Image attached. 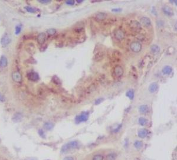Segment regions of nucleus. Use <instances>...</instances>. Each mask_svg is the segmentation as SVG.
I'll return each instance as SVG.
<instances>
[{"label": "nucleus", "instance_id": "nucleus-1", "mask_svg": "<svg viewBox=\"0 0 177 160\" xmlns=\"http://www.w3.org/2000/svg\"><path fill=\"white\" fill-rule=\"evenodd\" d=\"M80 147V144L79 142L77 141H70L69 142L66 143L62 147L61 152L63 154H66V153L69 152L72 150L77 149Z\"/></svg>", "mask_w": 177, "mask_h": 160}, {"label": "nucleus", "instance_id": "nucleus-2", "mask_svg": "<svg viewBox=\"0 0 177 160\" xmlns=\"http://www.w3.org/2000/svg\"><path fill=\"white\" fill-rule=\"evenodd\" d=\"M89 113L88 112H82L80 115H78L76 117L75 121L76 122L79 123L82 122H86L87 121L89 118Z\"/></svg>", "mask_w": 177, "mask_h": 160}, {"label": "nucleus", "instance_id": "nucleus-3", "mask_svg": "<svg viewBox=\"0 0 177 160\" xmlns=\"http://www.w3.org/2000/svg\"><path fill=\"white\" fill-rule=\"evenodd\" d=\"M130 48L132 52L139 53L142 50V44L138 42H132L130 45Z\"/></svg>", "mask_w": 177, "mask_h": 160}, {"label": "nucleus", "instance_id": "nucleus-4", "mask_svg": "<svg viewBox=\"0 0 177 160\" xmlns=\"http://www.w3.org/2000/svg\"><path fill=\"white\" fill-rule=\"evenodd\" d=\"M129 27L132 30L135 31L140 30V29H141V26H140V23H139L138 21L135 20L132 21L131 22L129 23Z\"/></svg>", "mask_w": 177, "mask_h": 160}, {"label": "nucleus", "instance_id": "nucleus-5", "mask_svg": "<svg viewBox=\"0 0 177 160\" xmlns=\"http://www.w3.org/2000/svg\"><path fill=\"white\" fill-rule=\"evenodd\" d=\"M12 78L14 82L20 83L22 81V75L18 71H15L12 74Z\"/></svg>", "mask_w": 177, "mask_h": 160}, {"label": "nucleus", "instance_id": "nucleus-6", "mask_svg": "<svg viewBox=\"0 0 177 160\" xmlns=\"http://www.w3.org/2000/svg\"><path fill=\"white\" fill-rule=\"evenodd\" d=\"M114 36L116 39L119 40H122L125 38V33L121 30L117 29L114 32Z\"/></svg>", "mask_w": 177, "mask_h": 160}, {"label": "nucleus", "instance_id": "nucleus-7", "mask_svg": "<svg viewBox=\"0 0 177 160\" xmlns=\"http://www.w3.org/2000/svg\"><path fill=\"white\" fill-rule=\"evenodd\" d=\"M27 77L28 79H29V80H31V81L36 82L39 80V74L36 73V72H30L29 73H28Z\"/></svg>", "mask_w": 177, "mask_h": 160}, {"label": "nucleus", "instance_id": "nucleus-8", "mask_svg": "<svg viewBox=\"0 0 177 160\" xmlns=\"http://www.w3.org/2000/svg\"><path fill=\"white\" fill-rule=\"evenodd\" d=\"M114 75L116 77H120L123 74V69L120 66H116L114 68Z\"/></svg>", "mask_w": 177, "mask_h": 160}, {"label": "nucleus", "instance_id": "nucleus-9", "mask_svg": "<svg viewBox=\"0 0 177 160\" xmlns=\"http://www.w3.org/2000/svg\"><path fill=\"white\" fill-rule=\"evenodd\" d=\"M11 42L10 37L8 36V34H6L5 35L2 37V39L1 40V44H2L3 46L6 47V46H8L10 44V43Z\"/></svg>", "mask_w": 177, "mask_h": 160}, {"label": "nucleus", "instance_id": "nucleus-10", "mask_svg": "<svg viewBox=\"0 0 177 160\" xmlns=\"http://www.w3.org/2000/svg\"><path fill=\"white\" fill-rule=\"evenodd\" d=\"M140 24H142V26H143L144 27H149L151 26V21L150 20L148 17H142L140 19Z\"/></svg>", "mask_w": 177, "mask_h": 160}, {"label": "nucleus", "instance_id": "nucleus-11", "mask_svg": "<svg viewBox=\"0 0 177 160\" xmlns=\"http://www.w3.org/2000/svg\"><path fill=\"white\" fill-rule=\"evenodd\" d=\"M107 17V14L105 13H99L95 15V19L98 21H103Z\"/></svg>", "mask_w": 177, "mask_h": 160}, {"label": "nucleus", "instance_id": "nucleus-12", "mask_svg": "<svg viewBox=\"0 0 177 160\" xmlns=\"http://www.w3.org/2000/svg\"><path fill=\"white\" fill-rule=\"evenodd\" d=\"M163 12L165 14L168 16H172L173 15V11L171 7L168 6H165L162 9Z\"/></svg>", "mask_w": 177, "mask_h": 160}, {"label": "nucleus", "instance_id": "nucleus-13", "mask_svg": "<svg viewBox=\"0 0 177 160\" xmlns=\"http://www.w3.org/2000/svg\"><path fill=\"white\" fill-rule=\"evenodd\" d=\"M158 89V85L156 82H153L151 83L149 86V91L150 93H155Z\"/></svg>", "mask_w": 177, "mask_h": 160}, {"label": "nucleus", "instance_id": "nucleus-14", "mask_svg": "<svg viewBox=\"0 0 177 160\" xmlns=\"http://www.w3.org/2000/svg\"><path fill=\"white\" fill-rule=\"evenodd\" d=\"M46 39V34H44V33H41L39 34V36H38L37 37V42L40 44H42L45 42Z\"/></svg>", "mask_w": 177, "mask_h": 160}, {"label": "nucleus", "instance_id": "nucleus-15", "mask_svg": "<svg viewBox=\"0 0 177 160\" xmlns=\"http://www.w3.org/2000/svg\"><path fill=\"white\" fill-rule=\"evenodd\" d=\"M8 65L7 58L5 56H2L0 59V66L2 67H7Z\"/></svg>", "mask_w": 177, "mask_h": 160}, {"label": "nucleus", "instance_id": "nucleus-16", "mask_svg": "<svg viewBox=\"0 0 177 160\" xmlns=\"http://www.w3.org/2000/svg\"><path fill=\"white\" fill-rule=\"evenodd\" d=\"M104 56H105V53H103V51H100L97 53L95 56V60L96 62H99L103 59Z\"/></svg>", "mask_w": 177, "mask_h": 160}, {"label": "nucleus", "instance_id": "nucleus-17", "mask_svg": "<svg viewBox=\"0 0 177 160\" xmlns=\"http://www.w3.org/2000/svg\"><path fill=\"white\" fill-rule=\"evenodd\" d=\"M139 111L140 113L145 114V113H148L149 112L148 106L146 105H142L141 106H140L139 108Z\"/></svg>", "mask_w": 177, "mask_h": 160}, {"label": "nucleus", "instance_id": "nucleus-18", "mask_svg": "<svg viewBox=\"0 0 177 160\" xmlns=\"http://www.w3.org/2000/svg\"><path fill=\"white\" fill-rule=\"evenodd\" d=\"M23 115L20 113H16L13 117V121L15 122H19L22 120Z\"/></svg>", "mask_w": 177, "mask_h": 160}, {"label": "nucleus", "instance_id": "nucleus-19", "mask_svg": "<svg viewBox=\"0 0 177 160\" xmlns=\"http://www.w3.org/2000/svg\"><path fill=\"white\" fill-rule=\"evenodd\" d=\"M148 131L146 129H141L138 132V136L141 138H145L148 135Z\"/></svg>", "mask_w": 177, "mask_h": 160}, {"label": "nucleus", "instance_id": "nucleus-20", "mask_svg": "<svg viewBox=\"0 0 177 160\" xmlns=\"http://www.w3.org/2000/svg\"><path fill=\"white\" fill-rule=\"evenodd\" d=\"M172 71V69L171 67L169 66H166L164 67L162 69V73L164 75H169L171 73Z\"/></svg>", "mask_w": 177, "mask_h": 160}, {"label": "nucleus", "instance_id": "nucleus-21", "mask_svg": "<svg viewBox=\"0 0 177 160\" xmlns=\"http://www.w3.org/2000/svg\"><path fill=\"white\" fill-rule=\"evenodd\" d=\"M44 128L47 131H50L52 130L54 127V124L52 122H46L43 125Z\"/></svg>", "mask_w": 177, "mask_h": 160}, {"label": "nucleus", "instance_id": "nucleus-22", "mask_svg": "<svg viewBox=\"0 0 177 160\" xmlns=\"http://www.w3.org/2000/svg\"><path fill=\"white\" fill-rule=\"evenodd\" d=\"M150 50H151V52L153 53L154 54H156L158 53L160 51V48L158 46L155 45V44H153L150 47Z\"/></svg>", "mask_w": 177, "mask_h": 160}, {"label": "nucleus", "instance_id": "nucleus-23", "mask_svg": "<svg viewBox=\"0 0 177 160\" xmlns=\"http://www.w3.org/2000/svg\"><path fill=\"white\" fill-rule=\"evenodd\" d=\"M139 123L141 125V126H145L148 123V120L146 118L141 117L139 119Z\"/></svg>", "mask_w": 177, "mask_h": 160}, {"label": "nucleus", "instance_id": "nucleus-24", "mask_svg": "<svg viewBox=\"0 0 177 160\" xmlns=\"http://www.w3.org/2000/svg\"><path fill=\"white\" fill-rule=\"evenodd\" d=\"M126 96L128 97L130 100H133L134 98V91L132 89L129 90L128 92H126Z\"/></svg>", "mask_w": 177, "mask_h": 160}, {"label": "nucleus", "instance_id": "nucleus-25", "mask_svg": "<svg viewBox=\"0 0 177 160\" xmlns=\"http://www.w3.org/2000/svg\"><path fill=\"white\" fill-rule=\"evenodd\" d=\"M116 156V154L115 153H111V154L107 155L106 156V160H115Z\"/></svg>", "mask_w": 177, "mask_h": 160}, {"label": "nucleus", "instance_id": "nucleus-26", "mask_svg": "<svg viewBox=\"0 0 177 160\" xmlns=\"http://www.w3.org/2000/svg\"><path fill=\"white\" fill-rule=\"evenodd\" d=\"M25 9H26V10L27 11V12L30 13H35L37 10H36V9H34V8L31 7L30 6H26L25 7Z\"/></svg>", "mask_w": 177, "mask_h": 160}, {"label": "nucleus", "instance_id": "nucleus-27", "mask_svg": "<svg viewBox=\"0 0 177 160\" xmlns=\"http://www.w3.org/2000/svg\"><path fill=\"white\" fill-rule=\"evenodd\" d=\"M142 145H143L142 142L140 141H136L135 142V143H134V146H135V147L136 148V149H140V148H141Z\"/></svg>", "mask_w": 177, "mask_h": 160}, {"label": "nucleus", "instance_id": "nucleus-28", "mask_svg": "<svg viewBox=\"0 0 177 160\" xmlns=\"http://www.w3.org/2000/svg\"><path fill=\"white\" fill-rule=\"evenodd\" d=\"M47 33L50 36H53L56 33V30L54 29H50L47 30Z\"/></svg>", "mask_w": 177, "mask_h": 160}, {"label": "nucleus", "instance_id": "nucleus-29", "mask_svg": "<svg viewBox=\"0 0 177 160\" xmlns=\"http://www.w3.org/2000/svg\"><path fill=\"white\" fill-rule=\"evenodd\" d=\"M103 156L102 155L97 154L93 158V160H103Z\"/></svg>", "mask_w": 177, "mask_h": 160}, {"label": "nucleus", "instance_id": "nucleus-30", "mask_svg": "<svg viewBox=\"0 0 177 160\" xmlns=\"http://www.w3.org/2000/svg\"><path fill=\"white\" fill-rule=\"evenodd\" d=\"M53 81L54 83H56V85H60L61 82L60 80L58 78V77L56 76H54L53 77Z\"/></svg>", "mask_w": 177, "mask_h": 160}, {"label": "nucleus", "instance_id": "nucleus-31", "mask_svg": "<svg viewBox=\"0 0 177 160\" xmlns=\"http://www.w3.org/2000/svg\"><path fill=\"white\" fill-rule=\"evenodd\" d=\"M21 31V27L20 26H17L16 27V34H19Z\"/></svg>", "mask_w": 177, "mask_h": 160}, {"label": "nucleus", "instance_id": "nucleus-32", "mask_svg": "<svg viewBox=\"0 0 177 160\" xmlns=\"http://www.w3.org/2000/svg\"><path fill=\"white\" fill-rule=\"evenodd\" d=\"M75 3V1L74 0H67L66 1V4L68 6H73Z\"/></svg>", "mask_w": 177, "mask_h": 160}, {"label": "nucleus", "instance_id": "nucleus-33", "mask_svg": "<svg viewBox=\"0 0 177 160\" xmlns=\"http://www.w3.org/2000/svg\"><path fill=\"white\" fill-rule=\"evenodd\" d=\"M39 2L42 4H49L51 3V1L50 0H41V1H39Z\"/></svg>", "mask_w": 177, "mask_h": 160}, {"label": "nucleus", "instance_id": "nucleus-34", "mask_svg": "<svg viewBox=\"0 0 177 160\" xmlns=\"http://www.w3.org/2000/svg\"><path fill=\"white\" fill-rule=\"evenodd\" d=\"M39 134L40 136H41V137H42V138H45L46 135H45V133H44V131H43L42 129H39Z\"/></svg>", "mask_w": 177, "mask_h": 160}, {"label": "nucleus", "instance_id": "nucleus-35", "mask_svg": "<svg viewBox=\"0 0 177 160\" xmlns=\"http://www.w3.org/2000/svg\"><path fill=\"white\" fill-rule=\"evenodd\" d=\"M103 100H104V99L102 98L97 99L96 100L95 104L96 105H98V104H100V103H102V102L103 101Z\"/></svg>", "mask_w": 177, "mask_h": 160}, {"label": "nucleus", "instance_id": "nucleus-36", "mask_svg": "<svg viewBox=\"0 0 177 160\" xmlns=\"http://www.w3.org/2000/svg\"><path fill=\"white\" fill-rule=\"evenodd\" d=\"M63 160H74V158L72 156H66L64 158Z\"/></svg>", "mask_w": 177, "mask_h": 160}, {"label": "nucleus", "instance_id": "nucleus-37", "mask_svg": "<svg viewBox=\"0 0 177 160\" xmlns=\"http://www.w3.org/2000/svg\"><path fill=\"white\" fill-rule=\"evenodd\" d=\"M4 101H5L4 96L0 93V102H4Z\"/></svg>", "mask_w": 177, "mask_h": 160}, {"label": "nucleus", "instance_id": "nucleus-38", "mask_svg": "<svg viewBox=\"0 0 177 160\" xmlns=\"http://www.w3.org/2000/svg\"><path fill=\"white\" fill-rule=\"evenodd\" d=\"M121 11H122L121 9H114L112 10V11H113V12H116V13L120 12Z\"/></svg>", "mask_w": 177, "mask_h": 160}, {"label": "nucleus", "instance_id": "nucleus-39", "mask_svg": "<svg viewBox=\"0 0 177 160\" xmlns=\"http://www.w3.org/2000/svg\"><path fill=\"white\" fill-rule=\"evenodd\" d=\"M121 126H122V125H119V128H117L116 129L114 130L113 131L115 132H118L119 131V129H120V128H121Z\"/></svg>", "mask_w": 177, "mask_h": 160}, {"label": "nucleus", "instance_id": "nucleus-40", "mask_svg": "<svg viewBox=\"0 0 177 160\" xmlns=\"http://www.w3.org/2000/svg\"><path fill=\"white\" fill-rule=\"evenodd\" d=\"M82 2H83V1H77V3H81Z\"/></svg>", "mask_w": 177, "mask_h": 160}, {"label": "nucleus", "instance_id": "nucleus-41", "mask_svg": "<svg viewBox=\"0 0 177 160\" xmlns=\"http://www.w3.org/2000/svg\"><path fill=\"white\" fill-rule=\"evenodd\" d=\"M30 160H36V159H30Z\"/></svg>", "mask_w": 177, "mask_h": 160}]
</instances>
